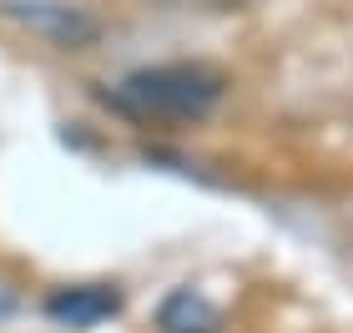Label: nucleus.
Here are the masks:
<instances>
[{
  "label": "nucleus",
  "instance_id": "f257e3e1",
  "mask_svg": "<svg viewBox=\"0 0 353 333\" xmlns=\"http://www.w3.org/2000/svg\"><path fill=\"white\" fill-rule=\"evenodd\" d=\"M222 91H228V81L212 66L172 61V66H141L121 76L101 101L132 121H202L217 111Z\"/></svg>",
  "mask_w": 353,
  "mask_h": 333
},
{
  "label": "nucleus",
  "instance_id": "f03ea898",
  "mask_svg": "<svg viewBox=\"0 0 353 333\" xmlns=\"http://www.w3.org/2000/svg\"><path fill=\"white\" fill-rule=\"evenodd\" d=\"M0 15L30 36H46L61 51H86L101 36L96 15H86L81 6H56V0H0Z\"/></svg>",
  "mask_w": 353,
  "mask_h": 333
},
{
  "label": "nucleus",
  "instance_id": "7ed1b4c3",
  "mask_svg": "<svg viewBox=\"0 0 353 333\" xmlns=\"http://www.w3.org/2000/svg\"><path fill=\"white\" fill-rule=\"evenodd\" d=\"M121 288L117 283H71V288H56L46 298V319L61 328H96L106 319L121 313Z\"/></svg>",
  "mask_w": 353,
  "mask_h": 333
},
{
  "label": "nucleus",
  "instance_id": "20e7f679",
  "mask_svg": "<svg viewBox=\"0 0 353 333\" xmlns=\"http://www.w3.org/2000/svg\"><path fill=\"white\" fill-rule=\"evenodd\" d=\"M157 328L162 333H217L222 328V313L212 298L192 293V288H176L162 298V308H157Z\"/></svg>",
  "mask_w": 353,
  "mask_h": 333
}]
</instances>
